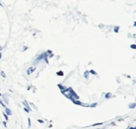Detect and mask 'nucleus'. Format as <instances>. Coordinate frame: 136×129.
Segmentation results:
<instances>
[{
  "label": "nucleus",
  "instance_id": "nucleus-2",
  "mask_svg": "<svg viewBox=\"0 0 136 129\" xmlns=\"http://www.w3.org/2000/svg\"><path fill=\"white\" fill-rule=\"evenodd\" d=\"M5 112H6V115H12V111L8 108H5Z\"/></svg>",
  "mask_w": 136,
  "mask_h": 129
},
{
  "label": "nucleus",
  "instance_id": "nucleus-4",
  "mask_svg": "<svg viewBox=\"0 0 136 129\" xmlns=\"http://www.w3.org/2000/svg\"><path fill=\"white\" fill-rule=\"evenodd\" d=\"M129 107H130V108H134V107H135V103H132V104H130Z\"/></svg>",
  "mask_w": 136,
  "mask_h": 129
},
{
  "label": "nucleus",
  "instance_id": "nucleus-13",
  "mask_svg": "<svg viewBox=\"0 0 136 129\" xmlns=\"http://www.w3.org/2000/svg\"><path fill=\"white\" fill-rule=\"evenodd\" d=\"M0 59H1V53H0Z\"/></svg>",
  "mask_w": 136,
  "mask_h": 129
},
{
  "label": "nucleus",
  "instance_id": "nucleus-9",
  "mask_svg": "<svg viewBox=\"0 0 136 129\" xmlns=\"http://www.w3.org/2000/svg\"><path fill=\"white\" fill-rule=\"evenodd\" d=\"M1 74L3 75V77H5V73H4V72H2V73H1Z\"/></svg>",
  "mask_w": 136,
  "mask_h": 129
},
{
  "label": "nucleus",
  "instance_id": "nucleus-8",
  "mask_svg": "<svg viewBox=\"0 0 136 129\" xmlns=\"http://www.w3.org/2000/svg\"><path fill=\"white\" fill-rule=\"evenodd\" d=\"M5 118L6 120H8V117H7V115H6V114H5Z\"/></svg>",
  "mask_w": 136,
  "mask_h": 129
},
{
  "label": "nucleus",
  "instance_id": "nucleus-7",
  "mask_svg": "<svg viewBox=\"0 0 136 129\" xmlns=\"http://www.w3.org/2000/svg\"><path fill=\"white\" fill-rule=\"evenodd\" d=\"M95 106H96V103H93V104H91L90 107H95Z\"/></svg>",
  "mask_w": 136,
  "mask_h": 129
},
{
  "label": "nucleus",
  "instance_id": "nucleus-5",
  "mask_svg": "<svg viewBox=\"0 0 136 129\" xmlns=\"http://www.w3.org/2000/svg\"><path fill=\"white\" fill-rule=\"evenodd\" d=\"M115 30V32H118V30H119V27H116V28H114Z\"/></svg>",
  "mask_w": 136,
  "mask_h": 129
},
{
  "label": "nucleus",
  "instance_id": "nucleus-10",
  "mask_svg": "<svg viewBox=\"0 0 136 129\" xmlns=\"http://www.w3.org/2000/svg\"><path fill=\"white\" fill-rule=\"evenodd\" d=\"M106 95H107V96H106V98H108V97H110V94H106Z\"/></svg>",
  "mask_w": 136,
  "mask_h": 129
},
{
  "label": "nucleus",
  "instance_id": "nucleus-11",
  "mask_svg": "<svg viewBox=\"0 0 136 129\" xmlns=\"http://www.w3.org/2000/svg\"><path fill=\"white\" fill-rule=\"evenodd\" d=\"M132 48H133V49H135V45H134V44H133V46H132Z\"/></svg>",
  "mask_w": 136,
  "mask_h": 129
},
{
  "label": "nucleus",
  "instance_id": "nucleus-12",
  "mask_svg": "<svg viewBox=\"0 0 136 129\" xmlns=\"http://www.w3.org/2000/svg\"><path fill=\"white\" fill-rule=\"evenodd\" d=\"M129 129H135V128H134V127H130Z\"/></svg>",
  "mask_w": 136,
  "mask_h": 129
},
{
  "label": "nucleus",
  "instance_id": "nucleus-1",
  "mask_svg": "<svg viewBox=\"0 0 136 129\" xmlns=\"http://www.w3.org/2000/svg\"><path fill=\"white\" fill-rule=\"evenodd\" d=\"M34 71H35V66L28 68V69H27V74H30V73H32Z\"/></svg>",
  "mask_w": 136,
  "mask_h": 129
},
{
  "label": "nucleus",
  "instance_id": "nucleus-3",
  "mask_svg": "<svg viewBox=\"0 0 136 129\" xmlns=\"http://www.w3.org/2000/svg\"><path fill=\"white\" fill-rule=\"evenodd\" d=\"M88 72H85V74H84V77L85 78H87V77H88Z\"/></svg>",
  "mask_w": 136,
  "mask_h": 129
},
{
  "label": "nucleus",
  "instance_id": "nucleus-6",
  "mask_svg": "<svg viewBox=\"0 0 136 129\" xmlns=\"http://www.w3.org/2000/svg\"><path fill=\"white\" fill-rule=\"evenodd\" d=\"M31 126V121H30V118H28V126Z\"/></svg>",
  "mask_w": 136,
  "mask_h": 129
}]
</instances>
